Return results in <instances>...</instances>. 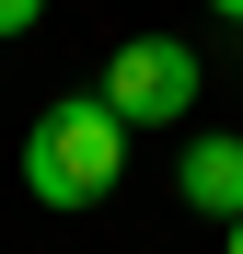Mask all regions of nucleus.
Wrapping results in <instances>:
<instances>
[{
	"mask_svg": "<svg viewBox=\"0 0 243 254\" xmlns=\"http://www.w3.org/2000/svg\"><path fill=\"white\" fill-rule=\"evenodd\" d=\"M116 174H128V116H116L104 93H70L23 127V185L35 208H93Z\"/></svg>",
	"mask_w": 243,
	"mask_h": 254,
	"instance_id": "f257e3e1",
	"label": "nucleus"
},
{
	"mask_svg": "<svg viewBox=\"0 0 243 254\" xmlns=\"http://www.w3.org/2000/svg\"><path fill=\"white\" fill-rule=\"evenodd\" d=\"M197 81H209V69H197L185 35H128V47L104 58V104L128 116V127H174L197 104Z\"/></svg>",
	"mask_w": 243,
	"mask_h": 254,
	"instance_id": "f03ea898",
	"label": "nucleus"
},
{
	"mask_svg": "<svg viewBox=\"0 0 243 254\" xmlns=\"http://www.w3.org/2000/svg\"><path fill=\"white\" fill-rule=\"evenodd\" d=\"M174 196L197 208V220H243V139H232V127L185 139V162H174Z\"/></svg>",
	"mask_w": 243,
	"mask_h": 254,
	"instance_id": "7ed1b4c3",
	"label": "nucleus"
},
{
	"mask_svg": "<svg viewBox=\"0 0 243 254\" xmlns=\"http://www.w3.org/2000/svg\"><path fill=\"white\" fill-rule=\"evenodd\" d=\"M47 23V0H0V35H35Z\"/></svg>",
	"mask_w": 243,
	"mask_h": 254,
	"instance_id": "20e7f679",
	"label": "nucleus"
},
{
	"mask_svg": "<svg viewBox=\"0 0 243 254\" xmlns=\"http://www.w3.org/2000/svg\"><path fill=\"white\" fill-rule=\"evenodd\" d=\"M209 12H220V23H243V0H209Z\"/></svg>",
	"mask_w": 243,
	"mask_h": 254,
	"instance_id": "39448f33",
	"label": "nucleus"
},
{
	"mask_svg": "<svg viewBox=\"0 0 243 254\" xmlns=\"http://www.w3.org/2000/svg\"><path fill=\"white\" fill-rule=\"evenodd\" d=\"M232 254H243V220H232Z\"/></svg>",
	"mask_w": 243,
	"mask_h": 254,
	"instance_id": "423d86ee",
	"label": "nucleus"
}]
</instances>
